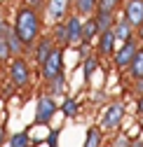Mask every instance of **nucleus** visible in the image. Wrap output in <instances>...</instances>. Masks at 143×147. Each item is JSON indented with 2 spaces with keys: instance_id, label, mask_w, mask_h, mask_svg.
<instances>
[{
  "instance_id": "nucleus-25",
  "label": "nucleus",
  "mask_w": 143,
  "mask_h": 147,
  "mask_svg": "<svg viewBox=\"0 0 143 147\" xmlns=\"http://www.w3.org/2000/svg\"><path fill=\"white\" fill-rule=\"evenodd\" d=\"M7 61H12V51H10L7 38H0V63H7Z\"/></svg>"
},
{
  "instance_id": "nucleus-31",
  "label": "nucleus",
  "mask_w": 143,
  "mask_h": 147,
  "mask_svg": "<svg viewBox=\"0 0 143 147\" xmlns=\"http://www.w3.org/2000/svg\"><path fill=\"white\" fill-rule=\"evenodd\" d=\"M57 138H59V131H54V133L49 136V145H52V147H57Z\"/></svg>"
},
{
  "instance_id": "nucleus-14",
  "label": "nucleus",
  "mask_w": 143,
  "mask_h": 147,
  "mask_svg": "<svg viewBox=\"0 0 143 147\" xmlns=\"http://www.w3.org/2000/svg\"><path fill=\"white\" fill-rule=\"evenodd\" d=\"M94 19H96L99 30H108V28L115 26L117 16H115V12H108V9H96V12H94Z\"/></svg>"
},
{
  "instance_id": "nucleus-15",
  "label": "nucleus",
  "mask_w": 143,
  "mask_h": 147,
  "mask_svg": "<svg viewBox=\"0 0 143 147\" xmlns=\"http://www.w3.org/2000/svg\"><path fill=\"white\" fill-rule=\"evenodd\" d=\"M101 142H103V128L101 126H89L82 147H101Z\"/></svg>"
},
{
  "instance_id": "nucleus-21",
  "label": "nucleus",
  "mask_w": 143,
  "mask_h": 147,
  "mask_svg": "<svg viewBox=\"0 0 143 147\" xmlns=\"http://www.w3.org/2000/svg\"><path fill=\"white\" fill-rule=\"evenodd\" d=\"M52 35H54V42H57L59 47H68V45H66V24H63V21H57V24H54Z\"/></svg>"
},
{
  "instance_id": "nucleus-13",
  "label": "nucleus",
  "mask_w": 143,
  "mask_h": 147,
  "mask_svg": "<svg viewBox=\"0 0 143 147\" xmlns=\"http://www.w3.org/2000/svg\"><path fill=\"white\" fill-rule=\"evenodd\" d=\"M134 30H136V28H134L127 19H124V16H122V19H117V21H115V26H113V33H115V38H117L120 42L134 38Z\"/></svg>"
},
{
  "instance_id": "nucleus-12",
  "label": "nucleus",
  "mask_w": 143,
  "mask_h": 147,
  "mask_svg": "<svg viewBox=\"0 0 143 147\" xmlns=\"http://www.w3.org/2000/svg\"><path fill=\"white\" fill-rule=\"evenodd\" d=\"M99 26H96V19L94 14L87 16V19H82V47H92V42L99 38Z\"/></svg>"
},
{
  "instance_id": "nucleus-23",
  "label": "nucleus",
  "mask_w": 143,
  "mask_h": 147,
  "mask_svg": "<svg viewBox=\"0 0 143 147\" xmlns=\"http://www.w3.org/2000/svg\"><path fill=\"white\" fill-rule=\"evenodd\" d=\"M96 68H99V59H96V56L84 59V82H89V77L96 72Z\"/></svg>"
},
{
  "instance_id": "nucleus-2",
  "label": "nucleus",
  "mask_w": 143,
  "mask_h": 147,
  "mask_svg": "<svg viewBox=\"0 0 143 147\" xmlns=\"http://www.w3.org/2000/svg\"><path fill=\"white\" fill-rule=\"evenodd\" d=\"M122 119H124V105L120 100L110 103L108 107L103 110V115H101V128H103V133L117 131V128L122 126Z\"/></svg>"
},
{
  "instance_id": "nucleus-22",
  "label": "nucleus",
  "mask_w": 143,
  "mask_h": 147,
  "mask_svg": "<svg viewBox=\"0 0 143 147\" xmlns=\"http://www.w3.org/2000/svg\"><path fill=\"white\" fill-rule=\"evenodd\" d=\"M10 140V147H31V138H28V133L26 131H19V133H14L12 138H7Z\"/></svg>"
},
{
  "instance_id": "nucleus-19",
  "label": "nucleus",
  "mask_w": 143,
  "mask_h": 147,
  "mask_svg": "<svg viewBox=\"0 0 143 147\" xmlns=\"http://www.w3.org/2000/svg\"><path fill=\"white\" fill-rule=\"evenodd\" d=\"M7 45H10L12 56H21V54H24V45H21V40H19V35H16L14 26H12V30L7 33Z\"/></svg>"
},
{
  "instance_id": "nucleus-26",
  "label": "nucleus",
  "mask_w": 143,
  "mask_h": 147,
  "mask_svg": "<svg viewBox=\"0 0 143 147\" xmlns=\"http://www.w3.org/2000/svg\"><path fill=\"white\" fill-rule=\"evenodd\" d=\"M21 3L28 5V7H33V9H38V12H42L47 7V0H21Z\"/></svg>"
},
{
  "instance_id": "nucleus-27",
  "label": "nucleus",
  "mask_w": 143,
  "mask_h": 147,
  "mask_svg": "<svg viewBox=\"0 0 143 147\" xmlns=\"http://www.w3.org/2000/svg\"><path fill=\"white\" fill-rule=\"evenodd\" d=\"M12 30V24L5 19L3 14H0V38H7V33Z\"/></svg>"
},
{
  "instance_id": "nucleus-6",
  "label": "nucleus",
  "mask_w": 143,
  "mask_h": 147,
  "mask_svg": "<svg viewBox=\"0 0 143 147\" xmlns=\"http://www.w3.org/2000/svg\"><path fill=\"white\" fill-rule=\"evenodd\" d=\"M57 100H54V96H40L38 98V103H35V124H49L52 119H54V115H57Z\"/></svg>"
},
{
  "instance_id": "nucleus-16",
  "label": "nucleus",
  "mask_w": 143,
  "mask_h": 147,
  "mask_svg": "<svg viewBox=\"0 0 143 147\" xmlns=\"http://www.w3.org/2000/svg\"><path fill=\"white\" fill-rule=\"evenodd\" d=\"M127 72H129V77H131V80L143 77V47H138V51H136V56L131 59V63H129Z\"/></svg>"
},
{
  "instance_id": "nucleus-28",
  "label": "nucleus",
  "mask_w": 143,
  "mask_h": 147,
  "mask_svg": "<svg viewBox=\"0 0 143 147\" xmlns=\"http://www.w3.org/2000/svg\"><path fill=\"white\" fill-rule=\"evenodd\" d=\"M131 142H134V140H131L129 136H117L115 142H113V147H131Z\"/></svg>"
},
{
  "instance_id": "nucleus-29",
  "label": "nucleus",
  "mask_w": 143,
  "mask_h": 147,
  "mask_svg": "<svg viewBox=\"0 0 143 147\" xmlns=\"http://www.w3.org/2000/svg\"><path fill=\"white\" fill-rule=\"evenodd\" d=\"M134 94H136V96H143V77L134 80Z\"/></svg>"
},
{
  "instance_id": "nucleus-7",
  "label": "nucleus",
  "mask_w": 143,
  "mask_h": 147,
  "mask_svg": "<svg viewBox=\"0 0 143 147\" xmlns=\"http://www.w3.org/2000/svg\"><path fill=\"white\" fill-rule=\"evenodd\" d=\"M57 47H59V45L54 42V35H52V33L40 35V38L35 40V47H33V61H35V65H42V63L47 61V56H49Z\"/></svg>"
},
{
  "instance_id": "nucleus-1",
  "label": "nucleus",
  "mask_w": 143,
  "mask_h": 147,
  "mask_svg": "<svg viewBox=\"0 0 143 147\" xmlns=\"http://www.w3.org/2000/svg\"><path fill=\"white\" fill-rule=\"evenodd\" d=\"M16 35H19V40L24 45V51H33L35 47V40L40 38L42 33V16L38 9H33L28 5H21L14 14V21H12Z\"/></svg>"
},
{
  "instance_id": "nucleus-3",
  "label": "nucleus",
  "mask_w": 143,
  "mask_h": 147,
  "mask_svg": "<svg viewBox=\"0 0 143 147\" xmlns=\"http://www.w3.org/2000/svg\"><path fill=\"white\" fill-rule=\"evenodd\" d=\"M138 47H141V42H138L136 38L124 40V42L115 49V54H113V59H115V68H117V70H127L129 63H131V59L136 56Z\"/></svg>"
},
{
  "instance_id": "nucleus-24",
  "label": "nucleus",
  "mask_w": 143,
  "mask_h": 147,
  "mask_svg": "<svg viewBox=\"0 0 143 147\" xmlns=\"http://www.w3.org/2000/svg\"><path fill=\"white\" fill-rule=\"evenodd\" d=\"M122 3H124V0H99L96 9H108V12H117V9H122Z\"/></svg>"
},
{
  "instance_id": "nucleus-17",
  "label": "nucleus",
  "mask_w": 143,
  "mask_h": 147,
  "mask_svg": "<svg viewBox=\"0 0 143 147\" xmlns=\"http://www.w3.org/2000/svg\"><path fill=\"white\" fill-rule=\"evenodd\" d=\"M96 5H99V0H75V14L87 19V16H92L96 12Z\"/></svg>"
},
{
  "instance_id": "nucleus-4",
  "label": "nucleus",
  "mask_w": 143,
  "mask_h": 147,
  "mask_svg": "<svg viewBox=\"0 0 143 147\" xmlns=\"http://www.w3.org/2000/svg\"><path fill=\"white\" fill-rule=\"evenodd\" d=\"M40 72H42V80L45 82H52L57 75L63 72V47H57L54 51L47 56V61L40 65Z\"/></svg>"
},
{
  "instance_id": "nucleus-5",
  "label": "nucleus",
  "mask_w": 143,
  "mask_h": 147,
  "mask_svg": "<svg viewBox=\"0 0 143 147\" xmlns=\"http://www.w3.org/2000/svg\"><path fill=\"white\" fill-rule=\"evenodd\" d=\"M10 82L14 86H26L31 82V68H28V61L24 56H12V63H10Z\"/></svg>"
},
{
  "instance_id": "nucleus-9",
  "label": "nucleus",
  "mask_w": 143,
  "mask_h": 147,
  "mask_svg": "<svg viewBox=\"0 0 143 147\" xmlns=\"http://www.w3.org/2000/svg\"><path fill=\"white\" fill-rule=\"evenodd\" d=\"M122 16L136 30H141L143 28V0H124L122 3Z\"/></svg>"
},
{
  "instance_id": "nucleus-30",
  "label": "nucleus",
  "mask_w": 143,
  "mask_h": 147,
  "mask_svg": "<svg viewBox=\"0 0 143 147\" xmlns=\"http://www.w3.org/2000/svg\"><path fill=\"white\" fill-rule=\"evenodd\" d=\"M136 112L143 117V96H138V98H136Z\"/></svg>"
},
{
  "instance_id": "nucleus-20",
  "label": "nucleus",
  "mask_w": 143,
  "mask_h": 147,
  "mask_svg": "<svg viewBox=\"0 0 143 147\" xmlns=\"http://www.w3.org/2000/svg\"><path fill=\"white\" fill-rule=\"evenodd\" d=\"M78 110H80V105H78V100H75L73 96H68V98L63 100V105H61V112L66 115V119H75Z\"/></svg>"
},
{
  "instance_id": "nucleus-8",
  "label": "nucleus",
  "mask_w": 143,
  "mask_h": 147,
  "mask_svg": "<svg viewBox=\"0 0 143 147\" xmlns=\"http://www.w3.org/2000/svg\"><path fill=\"white\" fill-rule=\"evenodd\" d=\"M63 24H66V45L70 47V45H82V16L80 14H75V12H70L66 19H63Z\"/></svg>"
},
{
  "instance_id": "nucleus-10",
  "label": "nucleus",
  "mask_w": 143,
  "mask_h": 147,
  "mask_svg": "<svg viewBox=\"0 0 143 147\" xmlns=\"http://www.w3.org/2000/svg\"><path fill=\"white\" fill-rule=\"evenodd\" d=\"M96 40H99V42H96V51H99V56H103V59H110L113 54H115V49H117V47H115L117 38H115L113 28H108V30H101Z\"/></svg>"
},
{
  "instance_id": "nucleus-18",
  "label": "nucleus",
  "mask_w": 143,
  "mask_h": 147,
  "mask_svg": "<svg viewBox=\"0 0 143 147\" xmlns=\"http://www.w3.org/2000/svg\"><path fill=\"white\" fill-rule=\"evenodd\" d=\"M47 94L49 96H54V98H59V96H63V91H66V77H63V72L61 75H57L52 82H47Z\"/></svg>"
},
{
  "instance_id": "nucleus-11",
  "label": "nucleus",
  "mask_w": 143,
  "mask_h": 147,
  "mask_svg": "<svg viewBox=\"0 0 143 147\" xmlns=\"http://www.w3.org/2000/svg\"><path fill=\"white\" fill-rule=\"evenodd\" d=\"M70 0H47V7L45 9H49V19L52 21H63L66 16L70 14Z\"/></svg>"
},
{
  "instance_id": "nucleus-33",
  "label": "nucleus",
  "mask_w": 143,
  "mask_h": 147,
  "mask_svg": "<svg viewBox=\"0 0 143 147\" xmlns=\"http://www.w3.org/2000/svg\"><path fill=\"white\" fill-rule=\"evenodd\" d=\"M131 147H143V140H134V142H131Z\"/></svg>"
},
{
  "instance_id": "nucleus-32",
  "label": "nucleus",
  "mask_w": 143,
  "mask_h": 147,
  "mask_svg": "<svg viewBox=\"0 0 143 147\" xmlns=\"http://www.w3.org/2000/svg\"><path fill=\"white\" fill-rule=\"evenodd\" d=\"M5 140H7V133H5V128H3V126H0V147H3V145H5Z\"/></svg>"
}]
</instances>
